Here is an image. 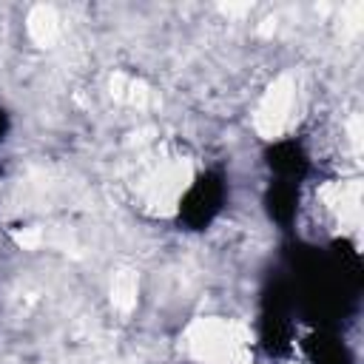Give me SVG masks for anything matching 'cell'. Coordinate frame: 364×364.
I'll return each mask as SVG.
<instances>
[{"instance_id":"3","label":"cell","mask_w":364,"mask_h":364,"mask_svg":"<svg viewBox=\"0 0 364 364\" xmlns=\"http://www.w3.org/2000/svg\"><path fill=\"white\" fill-rule=\"evenodd\" d=\"M262 159H264V168H267L270 179L290 182V185H299V188L313 173V159L296 136H282L276 142H267L264 151H262Z\"/></svg>"},{"instance_id":"1","label":"cell","mask_w":364,"mask_h":364,"mask_svg":"<svg viewBox=\"0 0 364 364\" xmlns=\"http://www.w3.org/2000/svg\"><path fill=\"white\" fill-rule=\"evenodd\" d=\"M296 299L287 273L267 276L259 299V344L267 355L284 358L293 350Z\"/></svg>"},{"instance_id":"4","label":"cell","mask_w":364,"mask_h":364,"mask_svg":"<svg viewBox=\"0 0 364 364\" xmlns=\"http://www.w3.org/2000/svg\"><path fill=\"white\" fill-rule=\"evenodd\" d=\"M262 208L267 213V219L282 228V230H293L296 219H299V208H301V188L290 185V182H279L270 179L264 193H262Z\"/></svg>"},{"instance_id":"6","label":"cell","mask_w":364,"mask_h":364,"mask_svg":"<svg viewBox=\"0 0 364 364\" xmlns=\"http://www.w3.org/2000/svg\"><path fill=\"white\" fill-rule=\"evenodd\" d=\"M9 131H11V114L0 105V142L9 136Z\"/></svg>"},{"instance_id":"2","label":"cell","mask_w":364,"mask_h":364,"mask_svg":"<svg viewBox=\"0 0 364 364\" xmlns=\"http://www.w3.org/2000/svg\"><path fill=\"white\" fill-rule=\"evenodd\" d=\"M228 199H230V182L225 171L219 168L199 171L176 202V225L182 230L202 233L219 219Z\"/></svg>"},{"instance_id":"5","label":"cell","mask_w":364,"mask_h":364,"mask_svg":"<svg viewBox=\"0 0 364 364\" xmlns=\"http://www.w3.org/2000/svg\"><path fill=\"white\" fill-rule=\"evenodd\" d=\"M301 350L310 364H355V353L341 338L338 330H321L313 327L301 338Z\"/></svg>"}]
</instances>
